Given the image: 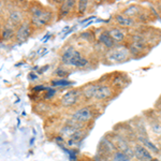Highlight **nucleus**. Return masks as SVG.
<instances>
[{"label":"nucleus","instance_id":"nucleus-1","mask_svg":"<svg viewBox=\"0 0 161 161\" xmlns=\"http://www.w3.org/2000/svg\"><path fill=\"white\" fill-rule=\"evenodd\" d=\"M80 90H82L83 100L85 103L98 105H106V103L113 100L118 95V92L108 83V74L95 82H90L85 86H82Z\"/></svg>","mask_w":161,"mask_h":161},{"label":"nucleus","instance_id":"nucleus-2","mask_svg":"<svg viewBox=\"0 0 161 161\" xmlns=\"http://www.w3.org/2000/svg\"><path fill=\"white\" fill-rule=\"evenodd\" d=\"M60 64L66 68L84 70L92 67V59L73 44H68L60 52Z\"/></svg>","mask_w":161,"mask_h":161},{"label":"nucleus","instance_id":"nucleus-3","mask_svg":"<svg viewBox=\"0 0 161 161\" xmlns=\"http://www.w3.org/2000/svg\"><path fill=\"white\" fill-rule=\"evenodd\" d=\"M102 111L103 108L100 105L85 103L72 110L69 118L85 127H90L93 121L99 117L100 114H102Z\"/></svg>","mask_w":161,"mask_h":161},{"label":"nucleus","instance_id":"nucleus-4","mask_svg":"<svg viewBox=\"0 0 161 161\" xmlns=\"http://www.w3.org/2000/svg\"><path fill=\"white\" fill-rule=\"evenodd\" d=\"M28 12L30 14V24L36 29H42L43 27H46L53 22L55 17L52 10L45 9L38 2L30 4V7L28 8Z\"/></svg>","mask_w":161,"mask_h":161},{"label":"nucleus","instance_id":"nucleus-5","mask_svg":"<svg viewBox=\"0 0 161 161\" xmlns=\"http://www.w3.org/2000/svg\"><path fill=\"white\" fill-rule=\"evenodd\" d=\"M100 59L103 64H108V66L121 64L132 60L127 44H118L115 47L111 48L108 51H105Z\"/></svg>","mask_w":161,"mask_h":161},{"label":"nucleus","instance_id":"nucleus-6","mask_svg":"<svg viewBox=\"0 0 161 161\" xmlns=\"http://www.w3.org/2000/svg\"><path fill=\"white\" fill-rule=\"evenodd\" d=\"M121 12L125 15L136 19L140 25H145L149 23L154 17V14L148 9L141 6L140 3H130L127 7H125Z\"/></svg>","mask_w":161,"mask_h":161},{"label":"nucleus","instance_id":"nucleus-7","mask_svg":"<svg viewBox=\"0 0 161 161\" xmlns=\"http://www.w3.org/2000/svg\"><path fill=\"white\" fill-rule=\"evenodd\" d=\"M82 102H84V100L80 88H70L61 96L59 100L60 106L68 110H74L75 108L80 106Z\"/></svg>","mask_w":161,"mask_h":161},{"label":"nucleus","instance_id":"nucleus-8","mask_svg":"<svg viewBox=\"0 0 161 161\" xmlns=\"http://www.w3.org/2000/svg\"><path fill=\"white\" fill-rule=\"evenodd\" d=\"M108 136L112 140H113L114 144H115L116 148L120 152L125 153L126 155H128L129 157H131L133 159V152H132V142L130 140H128L126 136H124L121 133L112 130L111 132H108Z\"/></svg>","mask_w":161,"mask_h":161},{"label":"nucleus","instance_id":"nucleus-9","mask_svg":"<svg viewBox=\"0 0 161 161\" xmlns=\"http://www.w3.org/2000/svg\"><path fill=\"white\" fill-rule=\"evenodd\" d=\"M111 23L116 26H118V27L123 28V29H126L129 31L136 30L139 27H141V25H140L136 19L125 15L121 11L114 13V15L112 16Z\"/></svg>","mask_w":161,"mask_h":161},{"label":"nucleus","instance_id":"nucleus-10","mask_svg":"<svg viewBox=\"0 0 161 161\" xmlns=\"http://www.w3.org/2000/svg\"><path fill=\"white\" fill-rule=\"evenodd\" d=\"M93 32H95V36H96V43L99 44L101 47H103L105 51H108V50H111V48L115 47L116 45H118V44H116L114 42L113 39L111 38L110 33L108 32L105 26L95 28Z\"/></svg>","mask_w":161,"mask_h":161},{"label":"nucleus","instance_id":"nucleus-11","mask_svg":"<svg viewBox=\"0 0 161 161\" xmlns=\"http://www.w3.org/2000/svg\"><path fill=\"white\" fill-rule=\"evenodd\" d=\"M108 83H110L112 87L118 93L121 90H124L129 85V83H130L129 75L123 73V72H114L112 74H108Z\"/></svg>","mask_w":161,"mask_h":161},{"label":"nucleus","instance_id":"nucleus-12","mask_svg":"<svg viewBox=\"0 0 161 161\" xmlns=\"http://www.w3.org/2000/svg\"><path fill=\"white\" fill-rule=\"evenodd\" d=\"M105 28L116 44H126L128 42L129 36H130V31L129 30L123 29V28L112 24V23L110 25H106Z\"/></svg>","mask_w":161,"mask_h":161},{"label":"nucleus","instance_id":"nucleus-13","mask_svg":"<svg viewBox=\"0 0 161 161\" xmlns=\"http://www.w3.org/2000/svg\"><path fill=\"white\" fill-rule=\"evenodd\" d=\"M132 152L134 161H160L159 158L150 154L142 144L136 141L132 143Z\"/></svg>","mask_w":161,"mask_h":161},{"label":"nucleus","instance_id":"nucleus-14","mask_svg":"<svg viewBox=\"0 0 161 161\" xmlns=\"http://www.w3.org/2000/svg\"><path fill=\"white\" fill-rule=\"evenodd\" d=\"M115 150H117V148H116L113 140H112L110 137V136L106 133L104 136H102V139H101L100 142H99L98 154L101 155L102 157L106 158V159H110L112 154H113Z\"/></svg>","mask_w":161,"mask_h":161},{"label":"nucleus","instance_id":"nucleus-15","mask_svg":"<svg viewBox=\"0 0 161 161\" xmlns=\"http://www.w3.org/2000/svg\"><path fill=\"white\" fill-rule=\"evenodd\" d=\"M136 142H139L140 144H142L150 154H153L155 157H159L161 155V147L157 144L156 142L153 141L150 139L149 134L148 136H136Z\"/></svg>","mask_w":161,"mask_h":161},{"label":"nucleus","instance_id":"nucleus-16","mask_svg":"<svg viewBox=\"0 0 161 161\" xmlns=\"http://www.w3.org/2000/svg\"><path fill=\"white\" fill-rule=\"evenodd\" d=\"M33 32V27L31 26L29 20H25L23 24H20L16 29L15 32V39L16 41H19V43L25 42L26 40H28Z\"/></svg>","mask_w":161,"mask_h":161},{"label":"nucleus","instance_id":"nucleus-17","mask_svg":"<svg viewBox=\"0 0 161 161\" xmlns=\"http://www.w3.org/2000/svg\"><path fill=\"white\" fill-rule=\"evenodd\" d=\"M146 113L147 114H145L144 119L146 121L147 128L155 136H161V121L155 114L154 110H153V113H148V112H146Z\"/></svg>","mask_w":161,"mask_h":161},{"label":"nucleus","instance_id":"nucleus-18","mask_svg":"<svg viewBox=\"0 0 161 161\" xmlns=\"http://www.w3.org/2000/svg\"><path fill=\"white\" fill-rule=\"evenodd\" d=\"M76 2L73 0L69 1H62L61 4L58 7V16L60 19H66L72 15H75V9H76Z\"/></svg>","mask_w":161,"mask_h":161},{"label":"nucleus","instance_id":"nucleus-19","mask_svg":"<svg viewBox=\"0 0 161 161\" xmlns=\"http://www.w3.org/2000/svg\"><path fill=\"white\" fill-rule=\"evenodd\" d=\"M86 131L87 129H84V130H80L79 132H76L75 134H73L72 136H70L69 139L66 140V145L68 147L76 149L80 145V143L83 142V140L85 139V136H86Z\"/></svg>","mask_w":161,"mask_h":161},{"label":"nucleus","instance_id":"nucleus-20","mask_svg":"<svg viewBox=\"0 0 161 161\" xmlns=\"http://www.w3.org/2000/svg\"><path fill=\"white\" fill-rule=\"evenodd\" d=\"M96 6V2L92 1H86V0H80V1L76 2V9H75V15L76 16H84L88 12L90 11V9Z\"/></svg>","mask_w":161,"mask_h":161},{"label":"nucleus","instance_id":"nucleus-21","mask_svg":"<svg viewBox=\"0 0 161 161\" xmlns=\"http://www.w3.org/2000/svg\"><path fill=\"white\" fill-rule=\"evenodd\" d=\"M23 20H24V14L23 12L19 9H12L9 12V22L10 24H12L13 26H19L20 24H23Z\"/></svg>","mask_w":161,"mask_h":161},{"label":"nucleus","instance_id":"nucleus-22","mask_svg":"<svg viewBox=\"0 0 161 161\" xmlns=\"http://www.w3.org/2000/svg\"><path fill=\"white\" fill-rule=\"evenodd\" d=\"M15 26H13L12 24H8L6 26H3L1 31V39L3 41H10L15 37Z\"/></svg>","mask_w":161,"mask_h":161},{"label":"nucleus","instance_id":"nucleus-23","mask_svg":"<svg viewBox=\"0 0 161 161\" xmlns=\"http://www.w3.org/2000/svg\"><path fill=\"white\" fill-rule=\"evenodd\" d=\"M74 85H75V83L72 82V80H69V79H56V80H51V87H53V88H55V87L68 88V87L74 86Z\"/></svg>","mask_w":161,"mask_h":161},{"label":"nucleus","instance_id":"nucleus-24","mask_svg":"<svg viewBox=\"0 0 161 161\" xmlns=\"http://www.w3.org/2000/svg\"><path fill=\"white\" fill-rule=\"evenodd\" d=\"M79 39L86 43H92L93 45V43L96 42V36L93 29H85L84 31H82L79 35Z\"/></svg>","mask_w":161,"mask_h":161},{"label":"nucleus","instance_id":"nucleus-25","mask_svg":"<svg viewBox=\"0 0 161 161\" xmlns=\"http://www.w3.org/2000/svg\"><path fill=\"white\" fill-rule=\"evenodd\" d=\"M111 161H134L131 157H129L128 155H126L125 153L120 152V150H115L110 157Z\"/></svg>","mask_w":161,"mask_h":161},{"label":"nucleus","instance_id":"nucleus-26","mask_svg":"<svg viewBox=\"0 0 161 161\" xmlns=\"http://www.w3.org/2000/svg\"><path fill=\"white\" fill-rule=\"evenodd\" d=\"M54 75L57 77V79H68V76L70 75V71L68 68L64 66L57 67L54 71Z\"/></svg>","mask_w":161,"mask_h":161},{"label":"nucleus","instance_id":"nucleus-27","mask_svg":"<svg viewBox=\"0 0 161 161\" xmlns=\"http://www.w3.org/2000/svg\"><path fill=\"white\" fill-rule=\"evenodd\" d=\"M153 110H154L155 114L157 115V117L159 118V120L161 121V96L155 102V105H154V108H153Z\"/></svg>","mask_w":161,"mask_h":161},{"label":"nucleus","instance_id":"nucleus-28","mask_svg":"<svg viewBox=\"0 0 161 161\" xmlns=\"http://www.w3.org/2000/svg\"><path fill=\"white\" fill-rule=\"evenodd\" d=\"M56 93H57L56 88H53V87H51V86H50V88H48V90H46V93L43 96V99H44V100H52L53 98H55Z\"/></svg>","mask_w":161,"mask_h":161},{"label":"nucleus","instance_id":"nucleus-29","mask_svg":"<svg viewBox=\"0 0 161 161\" xmlns=\"http://www.w3.org/2000/svg\"><path fill=\"white\" fill-rule=\"evenodd\" d=\"M48 88H50V86H45V85H37V86L31 88V90H32L33 92H46V90H48Z\"/></svg>","mask_w":161,"mask_h":161},{"label":"nucleus","instance_id":"nucleus-30","mask_svg":"<svg viewBox=\"0 0 161 161\" xmlns=\"http://www.w3.org/2000/svg\"><path fill=\"white\" fill-rule=\"evenodd\" d=\"M28 79L30 80H37L39 79V76L33 71H31V72H29V74H28Z\"/></svg>","mask_w":161,"mask_h":161},{"label":"nucleus","instance_id":"nucleus-31","mask_svg":"<svg viewBox=\"0 0 161 161\" xmlns=\"http://www.w3.org/2000/svg\"><path fill=\"white\" fill-rule=\"evenodd\" d=\"M95 19H97L96 16H88L86 17L85 19H82L80 20V24H85V23H89V22H92V20H93Z\"/></svg>","mask_w":161,"mask_h":161},{"label":"nucleus","instance_id":"nucleus-32","mask_svg":"<svg viewBox=\"0 0 161 161\" xmlns=\"http://www.w3.org/2000/svg\"><path fill=\"white\" fill-rule=\"evenodd\" d=\"M48 68H50V66H48V64H46V66H44V67H41V68H39V70H38V73L42 74V73H44V72L46 71V69H48Z\"/></svg>","mask_w":161,"mask_h":161},{"label":"nucleus","instance_id":"nucleus-33","mask_svg":"<svg viewBox=\"0 0 161 161\" xmlns=\"http://www.w3.org/2000/svg\"><path fill=\"white\" fill-rule=\"evenodd\" d=\"M35 141H36V136H32L30 139V141H29V146H32L33 143H35Z\"/></svg>","mask_w":161,"mask_h":161},{"label":"nucleus","instance_id":"nucleus-34","mask_svg":"<svg viewBox=\"0 0 161 161\" xmlns=\"http://www.w3.org/2000/svg\"><path fill=\"white\" fill-rule=\"evenodd\" d=\"M157 6H158V12L161 13V3L159 2V3H157Z\"/></svg>","mask_w":161,"mask_h":161},{"label":"nucleus","instance_id":"nucleus-35","mask_svg":"<svg viewBox=\"0 0 161 161\" xmlns=\"http://www.w3.org/2000/svg\"><path fill=\"white\" fill-rule=\"evenodd\" d=\"M2 9H3V2L0 1V12L2 11Z\"/></svg>","mask_w":161,"mask_h":161},{"label":"nucleus","instance_id":"nucleus-36","mask_svg":"<svg viewBox=\"0 0 161 161\" xmlns=\"http://www.w3.org/2000/svg\"><path fill=\"white\" fill-rule=\"evenodd\" d=\"M20 126V119H19V117H17V128Z\"/></svg>","mask_w":161,"mask_h":161},{"label":"nucleus","instance_id":"nucleus-37","mask_svg":"<svg viewBox=\"0 0 161 161\" xmlns=\"http://www.w3.org/2000/svg\"><path fill=\"white\" fill-rule=\"evenodd\" d=\"M22 115H23V116H26V112H25V111H24V112H23V113H22Z\"/></svg>","mask_w":161,"mask_h":161},{"label":"nucleus","instance_id":"nucleus-38","mask_svg":"<svg viewBox=\"0 0 161 161\" xmlns=\"http://www.w3.org/2000/svg\"><path fill=\"white\" fill-rule=\"evenodd\" d=\"M105 161H111V160H110V159H106Z\"/></svg>","mask_w":161,"mask_h":161},{"label":"nucleus","instance_id":"nucleus-39","mask_svg":"<svg viewBox=\"0 0 161 161\" xmlns=\"http://www.w3.org/2000/svg\"><path fill=\"white\" fill-rule=\"evenodd\" d=\"M0 27H1V23H0Z\"/></svg>","mask_w":161,"mask_h":161}]
</instances>
